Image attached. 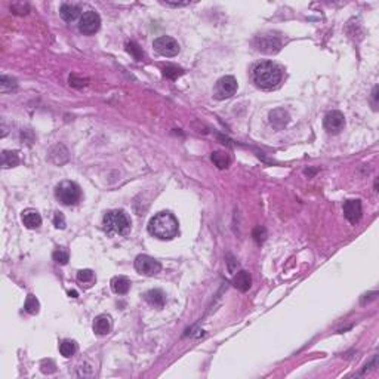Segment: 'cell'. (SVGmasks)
<instances>
[{"instance_id":"obj_1","label":"cell","mask_w":379,"mask_h":379,"mask_svg":"<svg viewBox=\"0 0 379 379\" xmlns=\"http://www.w3.org/2000/svg\"><path fill=\"white\" fill-rule=\"evenodd\" d=\"M252 77L255 84L261 89L271 90L277 87L282 82V70L273 61H261L255 65L252 71Z\"/></svg>"},{"instance_id":"obj_11","label":"cell","mask_w":379,"mask_h":379,"mask_svg":"<svg viewBox=\"0 0 379 379\" xmlns=\"http://www.w3.org/2000/svg\"><path fill=\"white\" fill-rule=\"evenodd\" d=\"M255 44L261 52H265V53H276L282 47L280 40L273 36H261L255 40Z\"/></svg>"},{"instance_id":"obj_26","label":"cell","mask_w":379,"mask_h":379,"mask_svg":"<svg viewBox=\"0 0 379 379\" xmlns=\"http://www.w3.org/2000/svg\"><path fill=\"white\" fill-rule=\"evenodd\" d=\"M77 280H79L80 283L89 285V283H92V282L95 280V274H93L92 270H80V271L77 273Z\"/></svg>"},{"instance_id":"obj_19","label":"cell","mask_w":379,"mask_h":379,"mask_svg":"<svg viewBox=\"0 0 379 379\" xmlns=\"http://www.w3.org/2000/svg\"><path fill=\"white\" fill-rule=\"evenodd\" d=\"M18 165H19V156H18L16 151H7V150H4L1 153V166L3 168H15Z\"/></svg>"},{"instance_id":"obj_31","label":"cell","mask_w":379,"mask_h":379,"mask_svg":"<svg viewBox=\"0 0 379 379\" xmlns=\"http://www.w3.org/2000/svg\"><path fill=\"white\" fill-rule=\"evenodd\" d=\"M163 4H166V6H173V7H179V6L188 4V1H185V3H166V1H163Z\"/></svg>"},{"instance_id":"obj_23","label":"cell","mask_w":379,"mask_h":379,"mask_svg":"<svg viewBox=\"0 0 379 379\" xmlns=\"http://www.w3.org/2000/svg\"><path fill=\"white\" fill-rule=\"evenodd\" d=\"M163 74H165V77H168L170 80H176L178 77H181L184 74V70L178 68L175 65H166V67H163Z\"/></svg>"},{"instance_id":"obj_29","label":"cell","mask_w":379,"mask_h":379,"mask_svg":"<svg viewBox=\"0 0 379 379\" xmlns=\"http://www.w3.org/2000/svg\"><path fill=\"white\" fill-rule=\"evenodd\" d=\"M53 225L56 228H61V230L65 228V218H64V215L61 212H55V215H53Z\"/></svg>"},{"instance_id":"obj_24","label":"cell","mask_w":379,"mask_h":379,"mask_svg":"<svg viewBox=\"0 0 379 379\" xmlns=\"http://www.w3.org/2000/svg\"><path fill=\"white\" fill-rule=\"evenodd\" d=\"M126 49H127V52L136 59V61H141L142 58H144V52L141 50V47L136 44L135 42H127L126 43Z\"/></svg>"},{"instance_id":"obj_7","label":"cell","mask_w":379,"mask_h":379,"mask_svg":"<svg viewBox=\"0 0 379 379\" xmlns=\"http://www.w3.org/2000/svg\"><path fill=\"white\" fill-rule=\"evenodd\" d=\"M101 27V16L93 12V10H87L80 16V22H79V30L80 33H83L86 36L95 34Z\"/></svg>"},{"instance_id":"obj_22","label":"cell","mask_w":379,"mask_h":379,"mask_svg":"<svg viewBox=\"0 0 379 379\" xmlns=\"http://www.w3.org/2000/svg\"><path fill=\"white\" fill-rule=\"evenodd\" d=\"M24 310H25L28 314H37V313H39V310H40L39 299H37L34 295L27 296L25 304H24Z\"/></svg>"},{"instance_id":"obj_8","label":"cell","mask_w":379,"mask_h":379,"mask_svg":"<svg viewBox=\"0 0 379 379\" xmlns=\"http://www.w3.org/2000/svg\"><path fill=\"white\" fill-rule=\"evenodd\" d=\"M236 92H237V80L233 76H224L216 82L215 96L218 99L231 98Z\"/></svg>"},{"instance_id":"obj_14","label":"cell","mask_w":379,"mask_h":379,"mask_svg":"<svg viewBox=\"0 0 379 379\" xmlns=\"http://www.w3.org/2000/svg\"><path fill=\"white\" fill-rule=\"evenodd\" d=\"M22 218V222L27 228L30 230H34V228H39L42 225V216L40 213L36 211V209H25L21 215Z\"/></svg>"},{"instance_id":"obj_13","label":"cell","mask_w":379,"mask_h":379,"mask_svg":"<svg viewBox=\"0 0 379 379\" xmlns=\"http://www.w3.org/2000/svg\"><path fill=\"white\" fill-rule=\"evenodd\" d=\"M110 331H111V317L107 314L98 316L93 322V332L99 337H104L110 334Z\"/></svg>"},{"instance_id":"obj_9","label":"cell","mask_w":379,"mask_h":379,"mask_svg":"<svg viewBox=\"0 0 379 379\" xmlns=\"http://www.w3.org/2000/svg\"><path fill=\"white\" fill-rule=\"evenodd\" d=\"M325 129L331 133H338L345 126V117L341 111H331L325 116Z\"/></svg>"},{"instance_id":"obj_28","label":"cell","mask_w":379,"mask_h":379,"mask_svg":"<svg viewBox=\"0 0 379 379\" xmlns=\"http://www.w3.org/2000/svg\"><path fill=\"white\" fill-rule=\"evenodd\" d=\"M28 4H24V3H13L12 6H10V10L13 12V13H18V15H25V13H28Z\"/></svg>"},{"instance_id":"obj_10","label":"cell","mask_w":379,"mask_h":379,"mask_svg":"<svg viewBox=\"0 0 379 379\" xmlns=\"http://www.w3.org/2000/svg\"><path fill=\"white\" fill-rule=\"evenodd\" d=\"M362 202L360 200H347L344 203V215L351 224H357L362 219Z\"/></svg>"},{"instance_id":"obj_20","label":"cell","mask_w":379,"mask_h":379,"mask_svg":"<svg viewBox=\"0 0 379 379\" xmlns=\"http://www.w3.org/2000/svg\"><path fill=\"white\" fill-rule=\"evenodd\" d=\"M77 351V344L71 339H64L61 344H59V353L61 356H64L65 359H70L76 354Z\"/></svg>"},{"instance_id":"obj_2","label":"cell","mask_w":379,"mask_h":379,"mask_svg":"<svg viewBox=\"0 0 379 379\" xmlns=\"http://www.w3.org/2000/svg\"><path fill=\"white\" fill-rule=\"evenodd\" d=\"M179 224L170 212H159L148 222V233L160 240H170L178 236Z\"/></svg>"},{"instance_id":"obj_30","label":"cell","mask_w":379,"mask_h":379,"mask_svg":"<svg viewBox=\"0 0 379 379\" xmlns=\"http://www.w3.org/2000/svg\"><path fill=\"white\" fill-rule=\"evenodd\" d=\"M372 104H374V108H377V105H378V86L374 87V92H372Z\"/></svg>"},{"instance_id":"obj_27","label":"cell","mask_w":379,"mask_h":379,"mask_svg":"<svg viewBox=\"0 0 379 379\" xmlns=\"http://www.w3.org/2000/svg\"><path fill=\"white\" fill-rule=\"evenodd\" d=\"M52 256H53V261H55L56 264H61V265H65V264L68 262V259H70V256H68V252L62 251V249H58V251H55Z\"/></svg>"},{"instance_id":"obj_32","label":"cell","mask_w":379,"mask_h":379,"mask_svg":"<svg viewBox=\"0 0 379 379\" xmlns=\"http://www.w3.org/2000/svg\"><path fill=\"white\" fill-rule=\"evenodd\" d=\"M68 295L71 296V298H77V292H76V291H70Z\"/></svg>"},{"instance_id":"obj_17","label":"cell","mask_w":379,"mask_h":379,"mask_svg":"<svg viewBox=\"0 0 379 379\" xmlns=\"http://www.w3.org/2000/svg\"><path fill=\"white\" fill-rule=\"evenodd\" d=\"M144 298H145V301L150 305H153L156 308H162L165 305V302H166V295L160 289H151V291H148L144 295Z\"/></svg>"},{"instance_id":"obj_6","label":"cell","mask_w":379,"mask_h":379,"mask_svg":"<svg viewBox=\"0 0 379 379\" xmlns=\"http://www.w3.org/2000/svg\"><path fill=\"white\" fill-rule=\"evenodd\" d=\"M153 47L157 53L163 55V56H175L179 53V43L176 42L173 37H169V36H160L157 37L154 43H153Z\"/></svg>"},{"instance_id":"obj_12","label":"cell","mask_w":379,"mask_h":379,"mask_svg":"<svg viewBox=\"0 0 379 379\" xmlns=\"http://www.w3.org/2000/svg\"><path fill=\"white\" fill-rule=\"evenodd\" d=\"M80 13H82L80 6L73 4V3H64L59 7V15L65 22H74L80 16Z\"/></svg>"},{"instance_id":"obj_4","label":"cell","mask_w":379,"mask_h":379,"mask_svg":"<svg viewBox=\"0 0 379 379\" xmlns=\"http://www.w3.org/2000/svg\"><path fill=\"white\" fill-rule=\"evenodd\" d=\"M55 196L56 199L65 205V206H74L79 203L80 197H82V191H80V187L73 182V181H62L56 190H55Z\"/></svg>"},{"instance_id":"obj_3","label":"cell","mask_w":379,"mask_h":379,"mask_svg":"<svg viewBox=\"0 0 379 379\" xmlns=\"http://www.w3.org/2000/svg\"><path fill=\"white\" fill-rule=\"evenodd\" d=\"M132 222L125 211H110L104 215L102 219V230L107 233V236H125L130 231Z\"/></svg>"},{"instance_id":"obj_16","label":"cell","mask_w":379,"mask_h":379,"mask_svg":"<svg viewBox=\"0 0 379 379\" xmlns=\"http://www.w3.org/2000/svg\"><path fill=\"white\" fill-rule=\"evenodd\" d=\"M270 123L276 129H282L289 123V114L283 108H277L270 113Z\"/></svg>"},{"instance_id":"obj_18","label":"cell","mask_w":379,"mask_h":379,"mask_svg":"<svg viewBox=\"0 0 379 379\" xmlns=\"http://www.w3.org/2000/svg\"><path fill=\"white\" fill-rule=\"evenodd\" d=\"M111 289L117 295H125L130 289V282L123 276H116L111 279Z\"/></svg>"},{"instance_id":"obj_5","label":"cell","mask_w":379,"mask_h":379,"mask_svg":"<svg viewBox=\"0 0 379 379\" xmlns=\"http://www.w3.org/2000/svg\"><path fill=\"white\" fill-rule=\"evenodd\" d=\"M133 265H135V270H136L139 274H142V276H148V277L159 274V273H160V270H162L160 262H159V261H156L154 258L148 256V255H138V256L135 258Z\"/></svg>"},{"instance_id":"obj_21","label":"cell","mask_w":379,"mask_h":379,"mask_svg":"<svg viewBox=\"0 0 379 379\" xmlns=\"http://www.w3.org/2000/svg\"><path fill=\"white\" fill-rule=\"evenodd\" d=\"M212 162L215 163V166H218L219 169H227L230 166V156L224 151H213L211 156Z\"/></svg>"},{"instance_id":"obj_25","label":"cell","mask_w":379,"mask_h":379,"mask_svg":"<svg viewBox=\"0 0 379 379\" xmlns=\"http://www.w3.org/2000/svg\"><path fill=\"white\" fill-rule=\"evenodd\" d=\"M15 87H16V80L13 77H9V76H1L0 77V89H1V92L12 90Z\"/></svg>"},{"instance_id":"obj_15","label":"cell","mask_w":379,"mask_h":379,"mask_svg":"<svg viewBox=\"0 0 379 379\" xmlns=\"http://www.w3.org/2000/svg\"><path fill=\"white\" fill-rule=\"evenodd\" d=\"M233 285H234V288L239 289L240 292H246V291H249L251 286H252V277H251V274H249L248 271H243V270H242V271H239V273L234 276Z\"/></svg>"}]
</instances>
